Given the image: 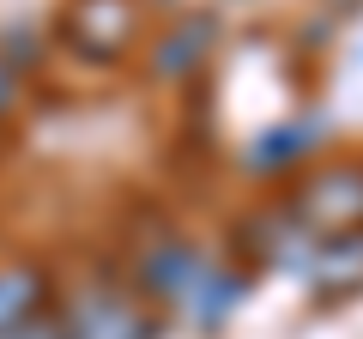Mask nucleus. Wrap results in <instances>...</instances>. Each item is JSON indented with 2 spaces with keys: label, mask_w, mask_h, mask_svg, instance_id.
Wrapping results in <instances>:
<instances>
[{
  "label": "nucleus",
  "mask_w": 363,
  "mask_h": 339,
  "mask_svg": "<svg viewBox=\"0 0 363 339\" xmlns=\"http://www.w3.org/2000/svg\"><path fill=\"white\" fill-rule=\"evenodd\" d=\"M13 109H18V73H13L6 61H0V121L13 116Z\"/></svg>",
  "instance_id": "6e6552de"
},
{
  "label": "nucleus",
  "mask_w": 363,
  "mask_h": 339,
  "mask_svg": "<svg viewBox=\"0 0 363 339\" xmlns=\"http://www.w3.org/2000/svg\"><path fill=\"white\" fill-rule=\"evenodd\" d=\"M0 339H67V333H61V315H37V321L13 327V333H0Z\"/></svg>",
  "instance_id": "0eeeda50"
},
{
  "label": "nucleus",
  "mask_w": 363,
  "mask_h": 339,
  "mask_svg": "<svg viewBox=\"0 0 363 339\" xmlns=\"http://www.w3.org/2000/svg\"><path fill=\"white\" fill-rule=\"evenodd\" d=\"M212 49V18H182L176 30H164L152 49V73L157 79H182V73H194L200 61H206Z\"/></svg>",
  "instance_id": "423d86ee"
},
{
  "label": "nucleus",
  "mask_w": 363,
  "mask_h": 339,
  "mask_svg": "<svg viewBox=\"0 0 363 339\" xmlns=\"http://www.w3.org/2000/svg\"><path fill=\"white\" fill-rule=\"evenodd\" d=\"M303 279H309L321 297H351L363 291V224L357 230H333L309 248V261H303Z\"/></svg>",
  "instance_id": "20e7f679"
},
{
  "label": "nucleus",
  "mask_w": 363,
  "mask_h": 339,
  "mask_svg": "<svg viewBox=\"0 0 363 339\" xmlns=\"http://www.w3.org/2000/svg\"><path fill=\"white\" fill-rule=\"evenodd\" d=\"M133 30H140L133 0H73L67 18H61L67 49H79L85 61H116V55H128Z\"/></svg>",
  "instance_id": "f03ea898"
},
{
  "label": "nucleus",
  "mask_w": 363,
  "mask_h": 339,
  "mask_svg": "<svg viewBox=\"0 0 363 339\" xmlns=\"http://www.w3.org/2000/svg\"><path fill=\"white\" fill-rule=\"evenodd\" d=\"M43 297H49V279H43L30 261H6V267H0V333L37 321Z\"/></svg>",
  "instance_id": "39448f33"
},
{
  "label": "nucleus",
  "mask_w": 363,
  "mask_h": 339,
  "mask_svg": "<svg viewBox=\"0 0 363 339\" xmlns=\"http://www.w3.org/2000/svg\"><path fill=\"white\" fill-rule=\"evenodd\" d=\"M152 309L128 291H109V285H91L85 297L67 303L61 315V333L67 339H152Z\"/></svg>",
  "instance_id": "f257e3e1"
},
{
  "label": "nucleus",
  "mask_w": 363,
  "mask_h": 339,
  "mask_svg": "<svg viewBox=\"0 0 363 339\" xmlns=\"http://www.w3.org/2000/svg\"><path fill=\"white\" fill-rule=\"evenodd\" d=\"M297 212L309 230H357L363 224V164H333L297 188Z\"/></svg>",
  "instance_id": "7ed1b4c3"
}]
</instances>
